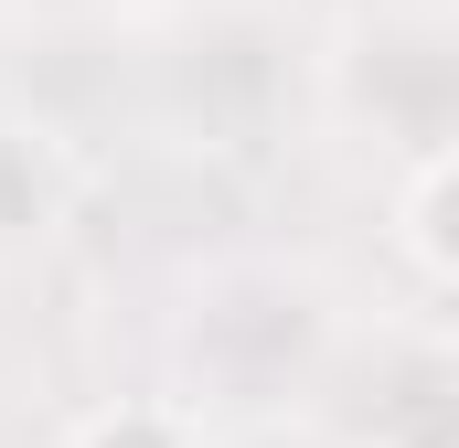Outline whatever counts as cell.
<instances>
[{"instance_id":"6da1fadb","label":"cell","mask_w":459,"mask_h":448,"mask_svg":"<svg viewBox=\"0 0 459 448\" xmlns=\"http://www.w3.org/2000/svg\"><path fill=\"white\" fill-rule=\"evenodd\" d=\"M438 193H449V160H428V171H417V224H406V235H417V256H428V278H449V246H438Z\"/></svg>"},{"instance_id":"7a4b0ae2","label":"cell","mask_w":459,"mask_h":448,"mask_svg":"<svg viewBox=\"0 0 459 448\" xmlns=\"http://www.w3.org/2000/svg\"><path fill=\"white\" fill-rule=\"evenodd\" d=\"M86 448H171V427H160V417H117V427H97Z\"/></svg>"}]
</instances>
